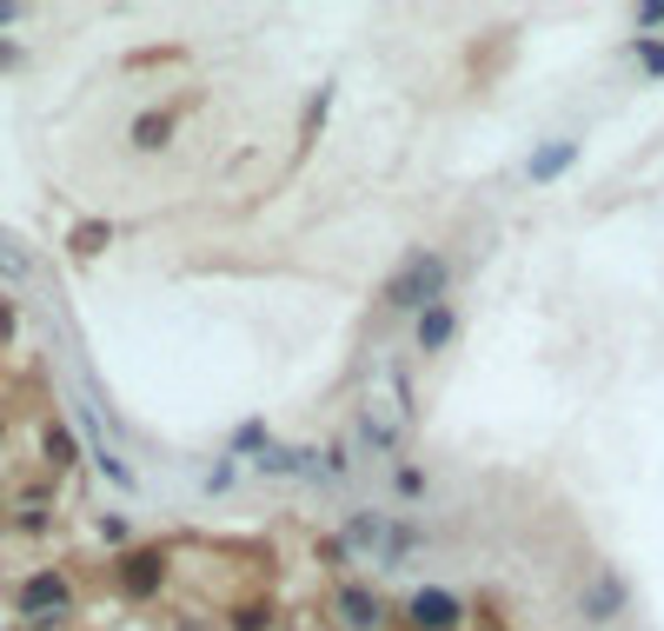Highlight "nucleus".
<instances>
[{"instance_id":"f257e3e1","label":"nucleus","mask_w":664,"mask_h":631,"mask_svg":"<svg viewBox=\"0 0 664 631\" xmlns=\"http://www.w3.org/2000/svg\"><path fill=\"white\" fill-rule=\"evenodd\" d=\"M446 279H452V266H446L439 253H412V259L386 279V306H392V313H432L439 293H446Z\"/></svg>"},{"instance_id":"f03ea898","label":"nucleus","mask_w":664,"mask_h":631,"mask_svg":"<svg viewBox=\"0 0 664 631\" xmlns=\"http://www.w3.org/2000/svg\"><path fill=\"white\" fill-rule=\"evenodd\" d=\"M13 605H20V619H33V625H53V619H67V605H73V586H67V572H33V579H20Z\"/></svg>"},{"instance_id":"7ed1b4c3","label":"nucleus","mask_w":664,"mask_h":631,"mask_svg":"<svg viewBox=\"0 0 664 631\" xmlns=\"http://www.w3.org/2000/svg\"><path fill=\"white\" fill-rule=\"evenodd\" d=\"M113 579H120V592H126V599H153V592L166 586V552H160V546H146V552H126Z\"/></svg>"},{"instance_id":"20e7f679","label":"nucleus","mask_w":664,"mask_h":631,"mask_svg":"<svg viewBox=\"0 0 664 631\" xmlns=\"http://www.w3.org/2000/svg\"><path fill=\"white\" fill-rule=\"evenodd\" d=\"M406 619H412V631H459V619H466V605H459L452 592H439V586H426V592H412V605H406Z\"/></svg>"},{"instance_id":"39448f33","label":"nucleus","mask_w":664,"mask_h":631,"mask_svg":"<svg viewBox=\"0 0 664 631\" xmlns=\"http://www.w3.org/2000/svg\"><path fill=\"white\" fill-rule=\"evenodd\" d=\"M333 612H339V625H346V631H372V625H379V599H372L366 586H339V592H333Z\"/></svg>"},{"instance_id":"423d86ee","label":"nucleus","mask_w":664,"mask_h":631,"mask_svg":"<svg viewBox=\"0 0 664 631\" xmlns=\"http://www.w3.org/2000/svg\"><path fill=\"white\" fill-rule=\"evenodd\" d=\"M572 160H579V146H572V140H559V146H539L525 173H532V180H559V173H572Z\"/></svg>"},{"instance_id":"0eeeda50","label":"nucleus","mask_w":664,"mask_h":631,"mask_svg":"<svg viewBox=\"0 0 664 631\" xmlns=\"http://www.w3.org/2000/svg\"><path fill=\"white\" fill-rule=\"evenodd\" d=\"M166 140H173V113H140V120H133V146H140V153H160Z\"/></svg>"},{"instance_id":"6e6552de","label":"nucleus","mask_w":664,"mask_h":631,"mask_svg":"<svg viewBox=\"0 0 664 631\" xmlns=\"http://www.w3.org/2000/svg\"><path fill=\"white\" fill-rule=\"evenodd\" d=\"M452 339V306H432V313H419V346L426 353H439Z\"/></svg>"},{"instance_id":"1a4fd4ad","label":"nucleus","mask_w":664,"mask_h":631,"mask_svg":"<svg viewBox=\"0 0 664 631\" xmlns=\"http://www.w3.org/2000/svg\"><path fill=\"white\" fill-rule=\"evenodd\" d=\"M619 605H625V586H619V579H599V586L585 592V612H592V619H612Z\"/></svg>"},{"instance_id":"9d476101","label":"nucleus","mask_w":664,"mask_h":631,"mask_svg":"<svg viewBox=\"0 0 664 631\" xmlns=\"http://www.w3.org/2000/svg\"><path fill=\"white\" fill-rule=\"evenodd\" d=\"M47 466H53V472L73 466V432H67V426H47Z\"/></svg>"},{"instance_id":"9b49d317","label":"nucleus","mask_w":664,"mask_h":631,"mask_svg":"<svg viewBox=\"0 0 664 631\" xmlns=\"http://www.w3.org/2000/svg\"><path fill=\"white\" fill-rule=\"evenodd\" d=\"M100 246H106V226H100V220H86V226L73 233V253H100Z\"/></svg>"},{"instance_id":"f8f14e48","label":"nucleus","mask_w":664,"mask_h":631,"mask_svg":"<svg viewBox=\"0 0 664 631\" xmlns=\"http://www.w3.org/2000/svg\"><path fill=\"white\" fill-rule=\"evenodd\" d=\"M639 60H645V73H664V47H652V40H639Z\"/></svg>"},{"instance_id":"ddd939ff","label":"nucleus","mask_w":664,"mask_h":631,"mask_svg":"<svg viewBox=\"0 0 664 631\" xmlns=\"http://www.w3.org/2000/svg\"><path fill=\"white\" fill-rule=\"evenodd\" d=\"M639 27H664V0H652V7H639Z\"/></svg>"}]
</instances>
